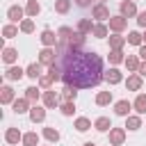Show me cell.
Masks as SVG:
<instances>
[{
  "instance_id": "obj_1",
  "label": "cell",
  "mask_w": 146,
  "mask_h": 146,
  "mask_svg": "<svg viewBox=\"0 0 146 146\" xmlns=\"http://www.w3.org/2000/svg\"><path fill=\"white\" fill-rule=\"evenodd\" d=\"M55 64L59 66L62 82L66 87L91 89L105 80L103 59L94 50H78V48H68L66 43H59Z\"/></svg>"
},
{
  "instance_id": "obj_2",
  "label": "cell",
  "mask_w": 146,
  "mask_h": 146,
  "mask_svg": "<svg viewBox=\"0 0 146 146\" xmlns=\"http://www.w3.org/2000/svg\"><path fill=\"white\" fill-rule=\"evenodd\" d=\"M55 59H57V50H52V48H43V50L39 52V64L52 66V64H55Z\"/></svg>"
},
{
  "instance_id": "obj_3",
  "label": "cell",
  "mask_w": 146,
  "mask_h": 146,
  "mask_svg": "<svg viewBox=\"0 0 146 146\" xmlns=\"http://www.w3.org/2000/svg\"><path fill=\"white\" fill-rule=\"evenodd\" d=\"M39 39H41V43H43L46 48H52V46H55V43L59 41V36H57V34H55L52 30H43Z\"/></svg>"
},
{
  "instance_id": "obj_4",
  "label": "cell",
  "mask_w": 146,
  "mask_h": 146,
  "mask_svg": "<svg viewBox=\"0 0 146 146\" xmlns=\"http://www.w3.org/2000/svg\"><path fill=\"white\" fill-rule=\"evenodd\" d=\"M123 139H125V130L123 128H112L110 130V144L112 146H121Z\"/></svg>"
},
{
  "instance_id": "obj_5",
  "label": "cell",
  "mask_w": 146,
  "mask_h": 146,
  "mask_svg": "<svg viewBox=\"0 0 146 146\" xmlns=\"http://www.w3.org/2000/svg\"><path fill=\"white\" fill-rule=\"evenodd\" d=\"M125 25H128V21H125L123 16H112V18H110V30H114L116 34H119V32H123V30H125Z\"/></svg>"
},
{
  "instance_id": "obj_6",
  "label": "cell",
  "mask_w": 146,
  "mask_h": 146,
  "mask_svg": "<svg viewBox=\"0 0 146 146\" xmlns=\"http://www.w3.org/2000/svg\"><path fill=\"white\" fill-rule=\"evenodd\" d=\"M91 16L98 18V21H110V18H112V16H110V9H107L105 5H96L94 11H91Z\"/></svg>"
},
{
  "instance_id": "obj_7",
  "label": "cell",
  "mask_w": 146,
  "mask_h": 146,
  "mask_svg": "<svg viewBox=\"0 0 146 146\" xmlns=\"http://www.w3.org/2000/svg\"><path fill=\"white\" fill-rule=\"evenodd\" d=\"M137 14V7H135V2H130V0H123L121 2V16L123 18H130V16H135Z\"/></svg>"
},
{
  "instance_id": "obj_8",
  "label": "cell",
  "mask_w": 146,
  "mask_h": 146,
  "mask_svg": "<svg viewBox=\"0 0 146 146\" xmlns=\"http://www.w3.org/2000/svg\"><path fill=\"white\" fill-rule=\"evenodd\" d=\"M23 14H25V11H23V9L18 7V5H11V7L7 9V18H9L11 23H18V21L23 18Z\"/></svg>"
},
{
  "instance_id": "obj_9",
  "label": "cell",
  "mask_w": 146,
  "mask_h": 146,
  "mask_svg": "<svg viewBox=\"0 0 146 146\" xmlns=\"http://www.w3.org/2000/svg\"><path fill=\"white\" fill-rule=\"evenodd\" d=\"M66 46H68V48H78V50H82V46H84V34H82V32H73V36L68 39Z\"/></svg>"
},
{
  "instance_id": "obj_10",
  "label": "cell",
  "mask_w": 146,
  "mask_h": 146,
  "mask_svg": "<svg viewBox=\"0 0 146 146\" xmlns=\"http://www.w3.org/2000/svg\"><path fill=\"white\" fill-rule=\"evenodd\" d=\"M32 107H30V100L27 98H16L14 100V112L16 114H25V112H30Z\"/></svg>"
},
{
  "instance_id": "obj_11",
  "label": "cell",
  "mask_w": 146,
  "mask_h": 146,
  "mask_svg": "<svg viewBox=\"0 0 146 146\" xmlns=\"http://www.w3.org/2000/svg\"><path fill=\"white\" fill-rule=\"evenodd\" d=\"M130 110H132V105H130L128 100H119V103H114V112H116L119 116H130Z\"/></svg>"
},
{
  "instance_id": "obj_12",
  "label": "cell",
  "mask_w": 146,
  "mask_h": 146,
  "mask_svg": "<svg viewBox=\"0 0 146 146\" xmlns=\"http://www.w3.org/2000/svg\"><path fill=\"white\" fill-rule=\"evenodd\" d=\"M30 119H32V123H41V121L46 119V110L39 107V105H34V107L30 110Z\"/></svg>"
},
{
  "instance_id": "obj_13",
  "label": "cell",
  "mask_w": 146,
  "mask_h": 146,
  "mask_svg": "<svg viewBox=\"0 0 146 146\" xmlns=\"http://www.w3.org/2000/svg\"><path fill=\"white\" fill-rule=\"evenodd\" d=\"M94 128H96L98 132H107V130H112V121H110L107 116H98L96 123H94Z\"/></svg>"
},
{
  "instance_id": "obj_14",
  "label": "cell",
  "mask_w": 146,
  "mask_h": 146,
  "mask_svg": "<svg viewBox=\"0 0 146 146\" xmlns=\"http://www.w3.org/2000/svg\"><path fill=\"white\" fill-rule=\"evenodd\" d=\"M18 139H23V135L18 132V128H7L5 141H7V144H18Z\"/></svg>"
},
{
  "instance_id": "obj_15",
  "label": "cell",
  "mask_w": 146,
  "mask_h": 146,
  "mask_svg": "<svg viewBox=\"0 0 146 146\" xmlns=\"http://www.w3.org/2000/svg\"><path fill=\"white\" fill-rule=\"evenodd\" d=\"M23 75H25V71H23L21 66H9V68H7V73H5V78H7V80H21Z\"/></svg>"
},
{
  "instance_id": "obj_16",
  "label": "cell",
  "mask_w": 146,
  "mask_h": 146,
  "mask_svg": "<svg viewBox=\"0 0 146 146\" xmlns=\"http://www.w3.org/2000/svg\"><path fill=\"white\" fill-rule=\"evenodd\" d=\"M105 80H107L110 84H119V82L123 80V75H121V71H119V68H110V71L105 73Z\"/></svg>"
},
{
  "instance_id": "obj_17",
  "label": "cell",
  "mask_w": 146,
  "mask_h": 146,
  "mask_svg": "<svg viewBox=\"0 0 146 146\" xmlns=\"http://www.w3.org/2000/svg\"><path fill=\"white\" fill-rule=\"evenodd\" d=\"M0 103H2V105L14 103V89H11V87H2V89H0Z\"/></svg>"
},
{
  "instance_id": "obj_18",
  "label": "cell",
  "mask_w": 146,
  "mask_h": 146,
  "mask_svg": "<svg viewBox=\"0 0 146 146\" xmlns=\"http://www.w3.org/2000/svg\"><path fill=\"white\" fill-rule=\"evenodd\" d=\"M43 105H46V107H57V105H59V96H57L55 91H46V94H43Z\"/></svg>"
},
{
  "instance_id": "obj_19",
  "label": "cell",
  "mask_w": 146,
  "mask_h": 146,
  "mask_svg": "<svg viewBox=\"0 0 146 146\" xmlns=\"http://www.w3.org/2000/svg\"><path fill=\"white\" fill-rule=\"evenodd\" d=\"M125 36H121V34H114V36H110V48L112 50H121L123 46H125Z\"/></svg>"
},
{
  "instance_id": "obj_20",
  "label": "cell",
  "mask_w": 146,
  "mask_h": 146,
  "mask_svg": "<svg viewBox=\"0 0 146 146\" xmlns=\"http://www.w3.org/2000/svg\"><path fill=\"white\" fill-rule=\"evenodd\" d=\"M125 87H128L130 91H139V89H141V75H130V78L125 80Z\"/></svg>"
},
{
  "instance_id": "obj_21",
  "label": "cell",
  "mask_w": 146,
  "mask_h": 146,
  "mask_svg": "<svg viewBox=\"0 0 146 146\" xmlns=\"http://www.w3.org/2000/svg\"><path fill=\"white\" fill-rule=\"evenodd\" d=\"M2 59H5V64H14V62L18 59V50H14V48H5V50H2Z\"/></svg>"
},
{
  "instance_id": "obj_22",
  "label": "cell",
  "mask_w": 146,
  "mask_h": 146,
  "mask_svg": "<svg viewBox=\"0 0 146 146\" xmlns=\"http://www.w3.org/2000/svg\"><path fill=\"white\" fill-rule=\"evenodd\" d=\"M75 96H78L75 87H64V91H62V98H64V103H75Z\"/></svg>"
},
{
  "instance_id": "obj_23",
  "label": "cell",
  "mask_w": 146,
  "mask_h": 146,
  "mask_svg": "<svg viewBox=\"0 0 146 146\" xmlns=\"http://www.w3.org/2000/svg\"><path fill=\"white\" fill-rule=\"evenodd\" d=\"M139 114H146V94H139L137 98H135V105H132Z\"/></svg>"
},
{
  "instance_id": "obj_24",
  "label": "cell",
  "mask_w": 146,
  "mask_h": 146,
  "mask_svg": "<svg viewBox=\"0 0 146 146\" xmlns=\"http://www.w3.org/2000/svg\"><path fill=\"white\" fill-rule=\"evenodd\" d=\"M78 32H82V34H89V32H94V25H91V21H89V18H80V23H78Z\"/></svg>"
},
{
  "instance_id": "obj_25",
  "label": "cell",
  "mask_w": 146,
  "mask_h": 146,
  "mask_svg": "<svg viewBox=\"0 0 146 146\" xmlns=\"http://www.w3.org/2000/svg\"><path fill=\"white\" fill-rule=\"evenodd\" d=\"M57 36H59V43H68V39L73 36V30L71 27H59L57 30Z\"/></svg>"
},
{
  "instance_id": "obj_26",
  "label": "cell",
  "mask_w": 146,
  "mask_h": 146,
  "mask_svg": "<svg viewBox=\"0 0 146 146\" xmlns=\"http://www.w3.org/2000/svg\"><path fill=\"white\" fill-rule=\"evenodd\" d=\"M25 75H27V78H32V80L41 78V64H30V66H27V71H25Z\"/></svg>"
},
{
  "instance_id": "obj_27",
  "label": "cell",
  "mask_w": 146,
  "mask_h": 146,
  "mask_svg": "<svg viewBox=\"0 0 146 146\" xmlns=\"http://www.w3.org/2000/svg\"><path fill=\"white\" fill-rule=\"evenodd\" d=\"M125 128L128 130H139L141 128V119L139 116H125Z\"/></svg>"
},
{
  "instance_id": "obj_28",
  "label": "cell",
  "mask_w": 146,
  "mask_h": 146,
  "mask_svg": "<svg viewBox=\"0 0 146 146\" xmlns=\"http://www.w3.org/2000/svg\"><path fill=\"white\" fill-rule=\"evenodd\" d=\"M89 128H91V121H89V119H84V116L75 119V130H78V132H87Z\"/></svg>"
},
{
  "instance_id": "obj_29",
  "label": "cell",
  "mask_w": 146,
  "mask_h": 146,
  "mask_svg": "<svg viewBox=\"0 0 146 146\" xmlns=\"http://www.w3.org/2000/svg\"><path fill=\"white\" fill-rule=\"evenodd\" d=\"M41 11V5L36 2V0H27V7H25V14L27 16H36Z\"/></svg>"
},
{
  "instance_id": "obj_30",
  "label": "cell",
  "mask_w": 146,
  "mask_h": 146,
  "mask_svg": "<svg viewBox=\"0 0 146 146\" xmlns=\"http://www.w3.org/2000/svg\"><path fill=\"white\" fill-rule=\"evenodd\" d=\"M39 144V135L36 132H25L23 135V146H36Z\"/></svg>"
},
{
  "instance_id": "obj_31",
  "label": "cell",
  "mask_w": 146,
  "mask_h": 146,
  "mask_svg": "<svg viewBox=\"0 0 146 146\" xmlns=\"http://www.w3.org/2000/svg\"><path fill=\"white\" fill-rule=\"evenodd\" d=\"M125 66H128V71H139V57L137 55H128L125 57Z\"/></svg>"
},
{
  "instance_id": "obj_32",
  "label": "cell",
  "mask_w": 146,
  "mask_h": 146,
  "mask_svg": "<svg viewBox=\"0 0 146 146\" xmlns=\"http://www.w3.org/2000/svg\"><path fill=\"white\" fill-rule=\"evenodd\" d=\"M112 103V91H100L96 96V105H110Z\"/></svg>"
},
{
  "instance_id": "obj_33",
  "label": "cell",
  "mask_w": 146,
  "mask_h": 146,
  "mask_svg": "<svg viewBox=\"0 0 146 146\" xmlns=\"http://www.w3.org/2000/svg\"><path fill=\"white\" fill-rule=\"evenodd\" d=\"M71 9V0H55V11L57 14H66Z\"/></svg>"
},
{
  "instance_id": "obj_34",
  "label": "cell",
  "mask_w": 146,
  "mask_h": 146,
  "mask_svg": "<svg viewBox=\"0 0 146 146\" xmlns=\"http://www.w3.org/2000/svg\"><path fill=\"white\" fill-rule=\"evenodd\" d=\"M25 98H27L30 103H36V100H39V89H36V87H27V89H25Z\"/></svg>"
},
{
  "instance_id": "obj_35",
  "label": "cell",
  "mask_w": 146,
  "mask_h": 146,
  "mask_svg": "<svg viewBox=\"0 0 146 146\" xmlns=\"http://www.w3.org/2000/svg\"><path fill=\"white\" fill-rule=\"evenodd\" d=\"M43 137H46L48 141H59V132H57L55 128H43Z\"/></svg>"
},
{
  "instance_id": "obj_36",
  "label": "cell",
  "mask_w": 146,
  "mask_h": 146,
  "mask_svg": "<svg viewBox=\"0 0 146 146\" xmlns=\"http://www.w3.org/2000/svg\"><path fill=\"white\" fill-rule=\"evenodd\" d=\"M2 34H5V39H14V36L18 34V27H16V25H5V27H2Z\"/></svg>"
},
{
  "instance_id": "obj_37",
  "label": "cell",
  "mask_w": 146,
  "mask_h": 146,
  "mask_svg": "<svg viewBox=\"0 0 146 146\" xmlns=\"http://www.w3.org/2000/svg\"><path fill=\"white\" fill-rule=\"evenodd\" d=\"M21 32H25V34L34 32V21H32V18H25V21L21 23Z\"/></svg>"
},
{
  "instance_id": "obj_38",
  "label": "cell",
  "mask_w": 146,
  "mask_h": 146,
  "mask_svg": "<svg viewBox=\"0 0 146 146\" xmlns=\"http://www.w3.org/2000/svg\"><path fill=\"white\" fill-rule=\"evenodd\" d=\"M91 34H94V36H98V39H105V36H107V27L98 23V25H94V32H91Z\"/></svg>"
},
{
  "instance_id": "obj_39",
  "label": "cell",
  "mask_w": 146,
  "mask_h": 146,
  "mask_svg": "<svg viewBox=\"0 0 146 146\" xmlns=\"http://www.w3.org/2000/svg\"><path fill=\"white\" fill-rule=\"evenodd\" d=\"M48 75L57 82V80H62V71H59V66L57 64H52V66H48Z\"/></svg>"
},
{
  "instance_id": "obj_40",
  "label": "cell",
  "mask_w": 146,
  "mask_h": 146,
  "mask_svg": "<svg viewBox=\"0 0 146 146\" xmlns=\"http://www.w3.org/2000/svg\"><path fill=\"white\" fill-rule=\"evenodd\" d=\"M110 62H112V64H119V62H125V57H123L121 50H112V52H110Z\"/></svg>"
},
{
  "instance_id": "obj_41",
  "label": "cell",
  "mask_w": 146,
  "mask_h": 146,
  "mask_svg": "<svg viewBox=\"0 0 146 146\" xmlns=\"http://www.w3.org/2000/svg\"><path fill=\"white\" fill-rule=\"evenodd\" d=\"M141 39H144V36H141L139 32H130V34H128V43H132V46H139Z\"/></svg>"
},
{
  "instance_id": "obj_42",
  "label": "cell",
  "mask_w": 146,
  "mask_h": 146,
  "mask_svg": "<svg viewBox=\"0 0 146 146\" xmlns=\"http://www.w3.org/2000/svg\"><path fill=\"white\" fill-rule=\"evenodd\" d=\"M52 82H55V80H52L50 75H41V78H39V87H41V89H48Z\"/></svg>"
},
{
  "instance_id": "obj_43",
  "label": "cell",
  "mask_w": 146,
  "mask_h": 146,
  "mask_svg": "<svg viewBox=\"0 0 146 146\" xmlns=\"http://www.w3.org/2000/svg\"><path fill=\"white\" fill-rule=\"evenodd\" d=\"M73 112H75V103H64V105H62V114H64V116H71Z\"/></svg>"
},
{
  "instance_id": "obj_44",
  "label": "cell",
  "mask_w": 146,
  "mask_h": 146,
  "mask_svg": "<svg viewBox=\"0 0 146 146\" xmlns=\"http://www.w3.org/2000/svg\"><path fill=\"white\" fill-rule=\"evenodd\" d=\"M137 23H139L141 27H146V11H139V14H137Z\"/></svg>"
},
{
  "instance_id": "obj_45",
  "label": "cell",
  "mask_w": 146,
  "mask_h": 146,
  "mask_svg": "<svg viewBox=\"0 0 146 146\" xmlns=\"http://www.w3.org/2000/svg\"><path fill=\"white\" fill-rule=\"evenodd\" d=\"M137 55H139V59H144V62H146V46H141V48H139V52H137Z\"/></svg>"
},
{
  "instance_id": "obj_46",
  "label": "cell",
  "mask_w": 146,
  "mask_h": 146,
  "mask_svg": "<svg viewBox=\"0 0 146 146\" xmlns=\"http://www.w3.org/2000/svg\"><path fill=\"white\" fill-rule=\"evenodd\" d=\"M75 5H78V7H89L91 0H75Z\"/></svg>"
},
{
  "instance_id": "obj_47",
  "label": "cell",
  "mask_w": 146,
  "mask_h": 146,
  "mask_svg": "<svg viewBox=\"0 0 146 146\" xmlns=\"http://www.w3.org/2000/svg\"><path fill=\"white\" fill-rule=\"evenodd\" d=\"M137 73H139V75H146V62L139 64V71H137Z\"/></svg>"
},
{
  "instance_id": "obj_48",
  "label": "cell",
  "mask_w": 146,
  "mask_h": 146,
  "mask_svg": "<svg viewBox=\"0 0 146 146\" xmlns=\"http://www.w3.org/2000/svg\"><path fill=\"white\" fill-rule=\"evenodd\" d=\"M84 146H96V144H94V141H87V144H84Z\"/></svg>"
},
{
  "instance_id": "obj_49",
  "label": "cell",
  "mask_w": 146,
  "mask_h": 146,
  "mask_svg": "<svg viewBox=\"0 0 146 146\" xmlns=\"http://www.w3.org/2000/svg\"><path fill=\"white\" fill-rule=\"evenodd\" d=\"M100 5H105V0H100Z\"/></svg>"
},
{
  "instance_id": "obj_50",
  "label": "cell",
  "mask_w": 146,
  "mask_h": 146,
  "mask_svg": "<svg viewBox=\"0 0 146 146\" xmlns=\"http://www.w3.org/2000/svg\"><path fill=\"white\" fill-rule=\"evenodd\" d=\"M144 41H146V34H144Z\"/></svg>"
}]
</instances>
